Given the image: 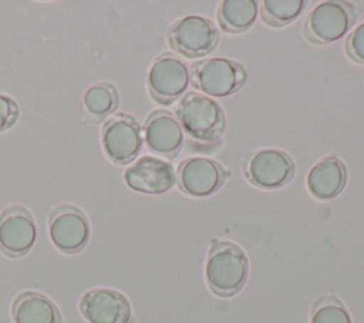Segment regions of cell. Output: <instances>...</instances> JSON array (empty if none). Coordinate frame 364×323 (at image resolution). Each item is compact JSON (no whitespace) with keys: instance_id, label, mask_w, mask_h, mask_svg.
<instances>
[{"instance_id":"cell-1","label":"cell","mask_w":364,"mask_h":323,"mask_svg":"<svg viewBox=\"0 0 364 323\" xmlns=\"http://www.w3.org/2000/svg\"><path fill=\"white\" fill-rule=\"evenodd\" d=\"M249 276V259L245 250L229 240H215L208 252L205 279L209 289L220 297L240 292Z\"/></svg>"},{"instance_id":"cell-2","label":"cell","mask_w":364,"mask_h":323,"mask_svg":"<svg viewBox=\"0 0 364 323\" xmlns=\"http://www.w3.org/2000/svg\"><path fill=\"white\" fill-rule=\"evenodd\" d=\"M176 120L188 135L198 141H216L225 131V111L208 95L185 94L176 108Z\"/></svg>"},{"instance_id":"cell-3","label":"cell","mask_w":364,"mask_h":323,"mask_svg":"<svg viewBox=\"0 0 364 323\" xmlns=\"http://www.w3.org/2000/svg\"><path fill=\"white\" fill-rule=\"evenodd\" d=\"M357 18L355 7L348 1H323L313 7L303 26L304 37L314 44H328L340 40Z\"/></svg>"},{"instance_id":"cell-4","label":"cell","mask_w":364,"mask_h":323,"mask_svg":"<svg viewBox=\"0 0 364 323\" xmlns=\"http://www.w3.org/2000/svg\"><path fill=\"white\" fill-rule=\"evenodd\" d=\"M245 67L230 58L213 57L192 65L193 87L210 97H228L239 91L246 81Z\"/></svg>"},{"instance_id":"cell-5","label":"cell","mask_w":364,"mask_h":323,"mask_svg":"<svg viewBox=\"0 0 364 323\" xmlns=\"http://www.w3.org/2000/svg\"><path fill=\"white\" fill-rule=\"evenodd\" d=\"M166 38L176 53L188 58H198L213 51L219 41V31L210 18L185 16L171 24Z\"/></svg>"},{"instance_id":"cell-6","label":"cell","mask_w":364,"mask_h":323,"mask_svg":"<svg viewBox=\"0 0 364 323\" xmlns=\"http://www.w3.org/2000/svg\"><path fill=\"white\" fill-rule=\"evenodd\" d=\"M146 84L151 97L159 104H171L182 97L191 84L188 64L172 53H164L152 63Z\"/></svg>"},{"instance_id":"cell-7","label":"cell","mask_w":364,"mask_h":323,"mask_svg":"<svg viewBox=\"0 0 364 323\" xmlns=\"http://www.w3.org/2000/svg\"><path fill=\"white\" fill-rule=\"evenodd\" d=\"M243 174L250 184L262 189H277L294 175V162L289 154L277 148L250 152L243 162Z\"/></svg>"},{"instance_id":"cell-8","label":"cell","mask_w":364,"mask_h":323,"mask_svg":"<svg viewBox=\"0 0 364 323\" xmlns=\"http://www.w3.org/2000/svg\"><path fill=\"white\" fill-rule=\"evenodd\" d=\"M101 141L107 157L112 162L119 165L129 164L136 158L142 147L139 124L128 114H114L102 127Z\"/></svg>"},{"instance_id":"cell-9","label":"cell","mask_w":364,"mask_h":323,"mask_svg":"<svg viewBox=\"0 0 364 323\" xmlns=\"http://www.w3.org/2000/svg\"><path fill=\"white\" fill-rule=\"evenodd\" d=\"M48 233L58 250L63 253H77L88 242L90 223L80 208L63 203L50 212Z\"/></svg>"},{"instance_id":"cell-10","label":"cell","mask_w":364,"mask_h":323,"mask_svg":"<svg viewBox=\"0 0 364 323\" xmlns=\"http://www.w3.org/2000/svg\"><path fill=\"white\" fill-rule=\"evenodd\" d=\"M34 218L21 205H9L0 213V250L10 258L26 255L34 245Z\"/></svg>"},{"instance_id":"cell-11","label":"cell","mask_w":364,"mask_h":323,"mask_svg":"<svg viewBox=\"0 0 364 323\" xmlns=\"http://www.w3.org/2000/svg\"><path fill=\"white\" fill-rule=\"evenodd\" d=\"M226 171L215 159L191 157L178 165L176 179L179 188L192 196H208L225 182Z\"/></svg>"},{"instance_id":"cell-12","label":"cell","mask_w":364,"mask_h":323,"mask_svg":"<svg viewBox=\"0 0 364 323\" xmlns=\"http://www.w3.org/2000/svg\"><path fill=\"white\" fill-rule=\"evenodd\" d=\"M80 310L90 323H128L131 320L128 299L109 287L87 290L80 299Z\"/></svg>"},{"instance_id":"cell-13","label":"cell","mask_w":364,"mask_h":323,"mask_svg":"<svg viewBox=\"0 0 364 323\" xmlns=\"http://www.w3.org/2000/svg\"><path fill=\"white\" fill-rule=\"evenodd\" d=\"M124 179L136 192L156 195L172 188L175 184V171L168 161L145 155L125 169Z\"/></svg>"},{"instance_id":"cell-14","label":"cell","mask_w":364,"mask_h":323,"mask_svg":"<svg viewBox=\"0 0 364 323\" xmlns=\"http://www.w3.org/2000/svg\"><path fill=\"white\" fill-rule=\"evenodd\" d=\"M144 138L148 149L156 155L175 157L183 144V131L169 111H154L144 125Z\"/></svg>"},{"instance_id":"cell-15","label":"cell","mask_w":364,"mask_h":323,"mask_svg":"<svg viewBox=\"0 0 364 323\" xmlns=\"http://www.w3.org/2000/svg\"><path fill=\"white\" fill-rule=\"evenodd\" d=\"M346 179L347 171L344 164L337 157L328 155L310 168L306 184L314 198L328 201L343 191Z\"/></svg>"},{"instance_id":"cell-16","label":"cell","mask_w":364,"mask_h":323,"mask_svg":"<svg viewBox=\"0 0 364 323\" xmlns=\"http://www.w3.org/2000/svg\"><path fill=\"white\" fill-rule=\"evenodd\" d=\"M11 314L14 323H63L61 313L54 302L33 290L16 296Z\"/></svg>"},{"instance_id":"cell-17","label":"cell","mask_w":364,"mask_h":323,"mask_svg":"<svg viewBox=\"0 0 364 323\" xmlns=\"http://www.w3.org/2000/svg\"><path fill=\"white\" fill-rule=\"evenodd\" d=\"M259 14V3L255 0H223L218 7V20L228 33L249 30Z\"/></svg>"},{"instance_id":"cell-18","label":"cell","mask_w":364,"mask_h":323,"mask_svg":"<svg viewBox=\"0 0 364 323\" xmlns=\"http://www.w3.org/2000/svg\"><path fill=\"white\" fill-rule=\"evenodd\" d=\"M82 102L88 115L101 120L118 107V92L109 83H97L85 91Z\"/></svg>"},{"instance_id":"cell-19","label":"cell","mask_w":364,"mask_h":323,"mask_svg":"<svg viewBox=\"0 0 364 323\" xmlns=\"http://www.w3.org/2000/svg\"><path fill=\"white\" fill-rule=\"evenodd\" d=\"M306 0H264L262 1V20L273 27L294 21L306 9Z\"/></svg>"},{"instance_id":"cell-20","label":"cell","mask_w":364,"mask_h":323,"mask_svg":"<svg viewBox=\"0 0 364 323\" xmlns=\"http://www.w3.org/2000/svg\"><path fill=\"white\" fill-rule=\"evenodd\" d=\"M310 323H353L344 305L333 295L320 296L310 312Z\"/></svg>"},{"instance_id":"cell-21","label":"cell","mask_w":364,"mask_h":323,"mask_svg":"<svg viewBox=\"0 0 364 323\" xmlns=\"http://www.w3.org/2000/svg\"><path fill=\"white\" fill-rule=\"evenodd\" d=\"M346 53L353 61L364 64V23L358 24L347 37Z\"/></svg>"},{"instance_id":"cell-22","label":"cell","mask_w":364,"mask_h":323,"mask_svg":"<svg viewBox=\"0 0 364 323\" xmlns=\"http://www.w3.org/2000/svg\"><path fill=\"white\" fill-rule=\"evenodd\" d=\"M17 117H18L17 102L11 97L0 92V132L10 128L16 122Z\"/></svg>"}]
</instances>
